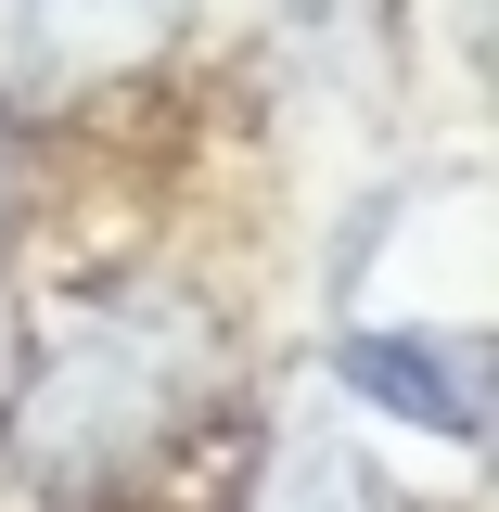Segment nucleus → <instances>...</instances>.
<instances>
[{
    "instance_id": "obj_1",
    "label": "nucleus",
    "mask_w": 499,
    "mask_h": 512,
    "mask_svg": "<svg viewBox=\"0 0 499 512\" xmlns=\"http://www.w3.org/2000/svg\"><path fill=\"white\" fill-rule=\"evenodd\" d=\"M218 384V320L180 282H103L39 320V359L13 384V461L52 500H103L180 436Z\"/></svg>"
},
{
    "instance_id": "obj_2",
    "label": "nucleus",
    "mask_w": 499,
    "mask_h": 512,
    "mask_svg": "<svg viewBox=\"0 0 499 512\" xmlns=\"http://www.w3.org/2000/svg\"><path fill=\"white\" fill-rule=\"evenodd\" d=\"M333 384H346L372 423H410V436H448V448L487 436V346H474V333L359 320V333H333Z\"/></svg>"
},
{
    "instance_id": "obj_3",
    "label": "nucleus",
    "mask_w": 499,
    "mask_h": 512,
    "mask_svg": "<svg viewBox=\"0 0 499 512\" xmlns=\"http://www.w3.org/2000/svg\"><path fill=\"white\" fill-rule=\"evenodd\" d=\"M26 39H39V64L154 52V39H167V0H26Z\"/></svg>"
},
{
    "instance_id": "obj_4",
    "label": "nucleus",
    "mask_w": 499,
    "mask_h": 512,
    "mask_svg": "<svg viewBox=\"0 0 499 512\" xmlns=\"http://www.w3.org/2000/svg\"><path fill=\"white\" fill-rule=\"evenodd\" d=\"M269 512H372V487H359V461L295 448V461H282V487H269Z\"/></svg>"
}]
</instances>
